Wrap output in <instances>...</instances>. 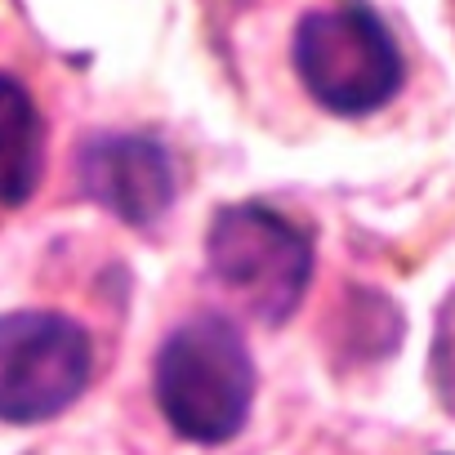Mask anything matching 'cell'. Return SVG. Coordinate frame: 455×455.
<instances>
[{"instance_id": "1", "label": "cell", "mask_w": 455, "mask_h": 455, "mask_svg": "<svg viewBox=\"0 0 455 455\" xmlns=\"http://www.w3.org/2000/svg\"><path fill=\"white\" fill-rule=\"evenodd\" d=\"M152 393L165 424L196 442H233L255 406V362L233 317L196 313L179 322L152 362Z\"/></svg>"}, {"instance_id": "2", "label": "cell", "mask_w": 455, "mask_h": 455, "mask_svg": "<svg viewBox=\"0 0 455 455\" xmlns=\"http://www.w3.org/2000/svg\"><path fill=\"white\" fill-rule=\"evenodd\" d=\"M205 268L251 317L282 326L308 295L313 237L273 205H223L205 228Z\"/></svg>"}, {"instance_id": "3", "label": "cell", "mask_w": 455, "mask_h": 455, "mask_svg": "<svg viewBox=\"0 0 455 455\" xmlns=\"http://www.w3.org/2000/svg\"><path fill=\"white\" fill-rule=\"evenodd\" d=\"M291 63L308 99L335 116H371L397 99L406 81L393 32L357 0L304 14L291 41Z\"/></svg>"}, {"instance_id": "4", "label": "cell", "mask_w": 455, "mask_h": 455, "mask_svg": "<svg viewBox=\"0 0 455 455\" xmlns=\"http://www.w3.org/2000/svg\"><path fill=\"white\" fill-rule=\"evenodd\" d=\"M90 335L45 308H19L0 317V419L45 424L63 415L90 384Z\"/></svg>"}, {"instance_id": "5", "label": "cell", "mask_w": 455, "mask_h": 455, "mask_svg": "<svg viewBox=\"0 0 455 455\" xmlns=\"http://www.w3.org/2000/svg\"><path fill=\"white\" fill-rule=\"evenodd\" d=\"M76 174L90 201L112 210L130 228L165 219L179 192L174 156L152 134H94L76 156Z\"/></svg>"}, {"instance_id": "6", "label": "cell", "mask_w": 455, "mask_h": 455, "mask_svg": "<svg viewBox=\"0 0 455 455\" xmlns=\"http://www.w3.org/2000/svg\"><path fill=\"white\" fill-rule=\"evenodd\" d=\"M45 179V116L32 90L0 72V205H28Z\"/></svg>"}]
</instances>
